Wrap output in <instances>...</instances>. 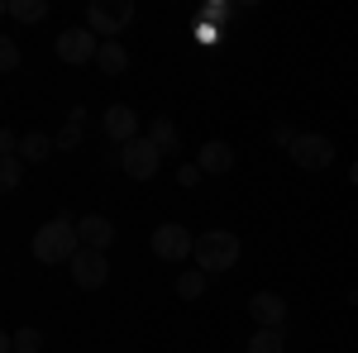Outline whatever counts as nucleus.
I'll return each mask as SVG.
<instances>
[{
    "label": "nucleus",
    "mask_w": 358,
    "mask_h": 353,
    "mask_svg": "<svg viewBox=\"0 0 358 353\" xmlns=\"http://www.w3.org/2000/svg\"><path fill=\"white\" fill-rule=\"evenodd\" d=\"M196 163H201V172H206V177H224V172L234 167V148L215 138V143H206V148L196 153Z\"/></svg>",
    "instance_id": "nucleus-12"
},
{
    "label": "nucleus",
    "mask_w": 358,
    "mask_h": 353,
    "mask_svg": "<svg viewBox=\"0 0 358 353\" xmlns=\"http://www.w3.org/2000/svg\"><path fill=\"white\" fill-rule=\"evenodd\" d=\"M77 239H82V248L106 253V248L115 244V224L106 215H82V219H77Z\"/></svg>",
    "instance_id": "nucleus-11"
},
{
    "label": "nucleus",
    "mask_w": 358,
    "mask_h": 353,
    "mask_svg": "<svg viewBox=\"0 0 358 353\" xmlns=\"http://www.w3.org/2000/svg\"><path fill=\"white\" fill-rule=\"evenodd\" d=\"M287 153H292V163L306 167V172H325V167H334V138H325V134H296V143H292Z\"/></svg>",
    "instance_id": "nucleus-5"
},
{
    "label": "nucleus",
    "mask_w": 358,
    "mask_h": 353,
    "mask_svg": "<svg viewBox=\"0 0 358 353\" xmlns=\"http://www.w3.org/2000/svg\"><path fill=\"white\" fill-rule=\"evenodd\" d=\"M273 143H282V148H292V143H296V134H292L287 124H277V129H273Z\"/></svg>",
    "instance_id": "nucleus-25"
},
{
    "label": "nucleus",
    "mask_w": 358,
    "mask_h": 353,
    "mask_svg": "<svg viewBox=\"0 0 358 353\" xmlns=\"http://www.w3.org/2000/svg\"><path fill=\"white\" fill-rule=\"evenodd\" d=\"M153 258H163V263H187V258H196V239L182 229V224H158L153 229Z\"/></svg>",
    "instance_id": "nucleus-6"
},
{
    "label": "nucleus",
    "mask_w": 358,
    "mask_h": 353,
    "mask_svg": "<svg viewBox=\"0 0 358 353\" xmlns=\"http://www.w3.org/2000/svg\"><path fill=\"white\" fill-rule=\"evenodd\" d=\"M29 253H34L38 263H72V258L82 253L77 219L57 215V219H48V224H38V229H34V244H29Z\"/></svg>",
    "instance_id": "nucleus-1"
},
{
    "label": "nucleus",
    "mask_w": 358,
    "mask_h": 353,
    "mask_svg": "<svg viewBox=\"0 0 358 353\" xmlns=\"http://www.w3.org/2000/svg\"><path fill=\"white\" fill-rule=\"evenodd\" d=\"M57 143L48 134H43V129H29L24 138H20V158H24L29 167H38V163H48V153H53Z\"/></svg>",
    "instance_id": "nucleus-13"
},
{
    "label": "nucleus",
    "mask_w": 358,
    "mask_h": 353,
    "mask_svg": "<svg viewBox=\"0 0 358 353\" xmlns=\"http://www.w3.org/2000/svg\"><path fill=\"white\" fill-rule=\"evenodd\" d=\"M53 53L62 57V62H72V67H82V62H96V53H101V38H96L86 24H72V29H62V34H57Z\"/></svg>",
    "instance_id": "nucleus-4"
},
{
    "label": "nucleus",
    "mask_w": 358,
    "mask_h": 353,
    "mask_svg": "<svg viewBox=\"0 0 358 353\" xmlns=\"http://www.w3.org/2000/svg\"><path fill=\"white\" fill-rule=\"evenodd\" d=\"M101 129H106V138H115V143L124 148V143H134V138H138V115L129 106H106Z\"/></svg>",
    "instance_id": "nucleus-10"
},
{
    "label": "nucleus",
    "mask_w": 358,
    "mask_h": 353,
    "mask_svg": "<svg viewBox=\"0 0 358 353\" xmlns=\"http://www.w3.org/2000/svg\"><path fill=\"white\" fill-rule=\"evenodd\" d=\"M148 143H153V148H158V153H182V138H177V124H172V120H167V115H158V120H153V124H148Z\"/></svg>",
    "instance_id": "nucleus-14"
},
{
    "label": "nucleus",
    "mask_w": 358,
    "mask_h": 353,
    "mask_svg": "<svg viewBox=\"0 0 358 353\" xmlns=\"http://www.w3.org/2000/svg\"><path fill=\"white\" fill-rule=\"evenodd\" d=\"M244 353H287V334L282 329H253Z\"/></svg>",
    "instance_id": "nucleus-17"
},
{
    "label": "nucleus",
    "mask_w": 358,
    "mask_h": 353,
    "mask_svg": "<svg viewBox=\"0 0 358 353\" xmlns=\"http://www.w3.org/2000/svg\"><path fill=\"white\" fill-rule=\"evenodd\" d=\"M53 143L62 148V153H67V148H77V143H82V124H77V120H67V124L53 134Z\"/></svg>",
    "instance_id": "nucleus-21"
},
{
    "label": "nucleus",
    "mask_w": 358,
    "mask_h": 353,
    "mask_svg": "<svg viewBox=\"0 0 358 353\" xmlns=\"http://www.w3.org/2000/svg\"><path fill=\"white\" fill-rule=\"evenodd\" d=\"M0 153H5V158H10V153H20V138H15V129H5V134H0Z\"/></svg>",
    "instance_id": "nucleus-24"
},
{
    "label": "nucleus",
    "mask_w": 358,
    "mask_h": 353,
    "mask_svg": "<svg viewBox=\"0 0 358 353\" xmlns=\"http://www.w3.org/2000/svg\"><path fill=\"white\" fill-rule=\"evenodd\" d=\"M248 315L258 329H287V301L277 291H253L248 296Z\"/></svg>",
    "instance_id": "nucleus-9"
},
{
    "label": "nucleus",
    "mask_w": 358,
    "mask_h": 353,
    "mask_svg": "<svg viewBox=\"0 0 358 353\" xmlns=\"http://www.w3.org/2000/svg\"><path fill=\"white\" fill-rule=\"evenodd\" d=\"M15 67H20V43L0 38V72H15Z\"/></svg>",
    "instance_id": "nucleus-22"
},
{
    "label": "nucleus",
    "mask_w": 358,
    "mask_h": 353,
    "mask_svg": "<svg viewBox=\"0 0 358 353\" xmlns=\"http://www.w3.org/2000/svg\"><path fill=\"white\" fill-rule=\"evenodd\" d=\"M5 344H10V353H38L43 349V329H15V334H5Z\"/></svg>",
    "instance_id": "nucleus-18"
},
{
    "label": "nucleus",
    "mask_w": 358,
    "mask_h": 353,
    "mask_svg": "<svg viewBox=\"0 0 358 353\" xmlns=\"http://www.w3.org/2000/svg\"><path fill=\"white\" fill-rule=\"evenodd\" d=\"M67 272H72V282H77L82 291H101V287L110 282V263H106V253H96V248H82V253L67 263Z\"/></svg>",
    "instance_id": "nucleus-7"
},
{
    "label": "nucleus",
    "mask_w": 358,
    "mask_h": 353,
    "mask_svg": "<svg viewBox=\"0 0 358 353\" xmlns=\"http://www.w3.org/2000/svg\"><path fill=\"white\" fill-rule=\"evenodd\" d=\"M5 15L20 24H38V20H48V0H5Z\"/></svg>",
    "instance_id": "nucleus-16"
},
{
    "label": "nucleus",
    "mask_w": 358,
    "mask_h": 353,
    "mask_svg": "<svg viewBox=\"0 0 358 353\" xmlns=\"http://www.w3.org/2000/svg\"><path fill=\"white\" fill-rule=\"evenodd\" d=\"M20 182H24V158H20V153L0 158V187H5V191H20Z\"/></svg>",
    "instance_id": "nucleus-20"
},
{
    "label": "nucleus",
    "mask_w": 358,
    "mask_h": 353,
    "mask_svg": "<svg viewBox=\"0 0 358 353\" xmlns=\"http://www.w3.org/2000/svg\"><path fill=\"white\" fill-rule=\"evenodd\" d=\"M120 153H124V172H129L134 182H153V177H158V167H163V153L148 143V134H138L134 143H124Z\"/></svg>",
    "instance_id": "nucleus-8"
},
{
    "label": "nucleus",
    "mask_w": 358,
    "mask_h": 353,
    "mask_svg": "<svg viewBox=\"0 0 358 353\" xmlns=\"http://www.w3.org/2000/svg\"><path fill=\"white\" fill-rule=\"evenodd\" d=\"M96 67H101L106 77H120V72L129 67V53H124V43L106 38V43H101V53H96Z\"/></svg>",
    "instance_id": "nucleus-15"
},
{
    "label": "nucleus",
    "mask_w": 358,
    "mask_h": 353,
    "mask_svg": "<svg viewBox=\"0 0 358 353\" xmlns=\"http://www.w3.org/2000/svg\"><path fill=\"white\" fill-rule=\"evenodd\" d=\"M206 277H210V272L187 268L182 277H177V296H182V301H201V291H206Z\"/></svg>",
    "instance_id": "nucleus-19"
},
{
    "label": "nucleus",
    "mask_w": 358,
    "mask_h": 353,
    "mask_svg": "<svg viewBox=\"0 0 358 353\" xmlns=\"http://www.w3.org/2000/svg\"><path fill=\"white\" fill-rule=\"evenodd\" d=\"M239 263V234L234 229H206L196 234V268L201 272H229Z\"/></svg>",
    "instance_id": "nucleus-2"
},
{
    "label": "nucleus",
    "mask_w": 358,
    "mask_h": 353,
    "mask_svg": "<svg viewBox=\"0 0 358 353\" xmlns=\"http://www.w3.org/2000/svg\"><path fill=\"white\" fill-rule=\"evenodd\" d=\"M201 177H206V172H201V163H182V167H177V187H196Z\"/></svg>",
    "instance_id": "nucleus-23"
},
{
    "label": "nucleus",
    "mask_w": 358,
    "mask_h": 353,
    "mask_svg": "<svg viewBox=\"0 0 358 353\" xmlns=\"http://www.w3.org/2000/svg\"><path fill=\"white\" fill-rule=\"evenodd\" d=\"M129 20H134V5L129 0H91L86 5V29L106 43V38H115L120 29H129Z\"/></svg>",
    "instance_id": "nucleus-3"
},
{
    "label": "nucleus",
    "mask_w": 358,
    "mask_h": 353,
    "mask_svg": "<svg viewBox=\"0 0 358 353\" xmlns=\"http://www.w3.org/2000/svg\"><path fill=\"white\" fill-rule=\"evenodd\" d=\"M349 177H354V182H358V163H354V167H349Z\"/></svg>",
    "instance_id": "nucleus-26"
}]
</instances>
